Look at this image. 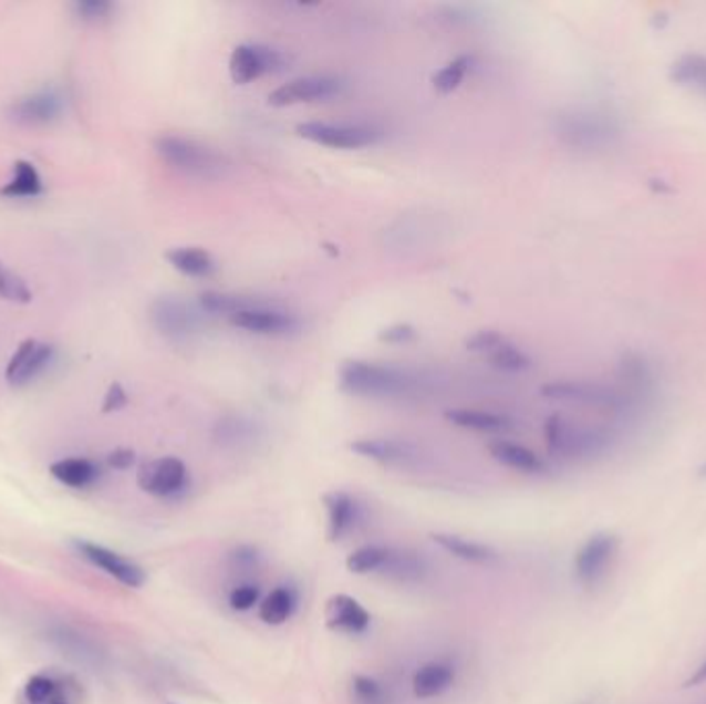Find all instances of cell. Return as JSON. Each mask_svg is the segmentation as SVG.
Listing matches in <instances>:
<instances>
[{"instance_id": "2", "label": "cell", "mask_w": 706, "mask_h": 704, "mask_svg": "<svg viewBox=\"0 0 706 704\" xmlns=\"http://www.w3.org/2000/svg\"><path fill=\"white\" fill-rule=\"evenodd\" d=\"M541 395L560 403L589 407L601 414L612 415L617 422H630L648 405L632 397L620 384L599 383V381H556L541 386Z\"/></svg>"}, {"instance_id": "41", "label": "cell", "mask_w": 706, "mask_h": 704, "mask_svg": "<svg viewBox=\"0 0 706 704\" xmlns=\"http://www.w3.org/2000/svg\"><path fill=\"white\" fill-rule=\"evenodd\" d=\"M698 475H700V477H706V460L705 463H703V465H700V469H698Z\"/></svg>"}, {"instance_id": "19", "label": "cell", "mask_w": 706, "mask_h": 704, "mask_svg": "<svg viewBox=\"0 0 706 704\" xmlns=\"http://www.w3.org/2000/svg\"><path fill=\"white\" fill-rule=\"evenodd\" d=\"M491 457L521 474L541 475L548 472V463L531 448L510 441H496L488 446Z\"/></svg>"}, {"instance_id": "4", "label": "cell", "mask_w": 706, "mask_h": 704, "mask_svg": "<svg viewBox=\"0 0 706 704\" xmlns=\"http://www.w3.org/2000/svg\"><path fill=\"white\" fill-rule=\"evenodd\" d=\"M339 384L343 391L362 397H395L415 386V379L395 366H384L364 360H347L339 367Z\"/></svg>"}, {"instance_id": "12", "label": "cell", "mask_w": 706, "mask_h": 704, "mask_svg": "<svg viewBox=\"0 0 706 704\" xmlns=\"http://www.w3.org/2000/svg\"><path fill=\"white\" fill-rule=\"evenodd\" d=\"M230 322L233 327L257 335H288L298 329L293 314L281 308L267 307L259 300L231 314Z\"/></svg>"}, {"instance_id": "39", "label": "cell", "mask_w": 706, "mask_h": 704, "mask_svg": "<svg viewBox=\"0 0 706 704\" xmlns=\"http://www.w3.org/2000/svg\"><path fill=\"white\" fill-rule=\"evenodd\" d=\"M108 463L114 469H128L135 465V453L131 448H116L110 453Z\"/></svg>"}, {"instance_id": "14", "label": "cell", "mask_w": 706, "mask_h": 704, "mask_svg": "<svg viewBox=\"0 0 706 704\" xmlns=\"http://www.w3.org/2000/svg\"><path fill=\"white\" fill-rule=\"evenodd\" d=\"M54 348L38 339H28L17 348L13 358L7 364V381L13 386H25L35 381L52 362Z\"/></svg>"}, {"instance_id": "13", "label": "cell", "mask_w": 706, "mask_h": 704, "mask_svg": "<svg viewBox=\"0 0 706 704\" xmlns=\"http://www.w3.org/2000/svg\"><path fill=\"white\" fill-rule=\"evenodd\" d=\"M75 548L87 562H92L93 567L104 570L112 579L123 582L131 589L143 587V582H145L143 568L137 567L135 562H131L128 558L121 556L118 551L110 550V548H104V546L93 543V541H83V539L75 541Z\"/></svg>"}, {"instance_id": "20", "label": "cell", "mask_w": 706, "mask_h": 704, "mask_svg": "<svg viewBox=\"0 0 706 704\" xmlns=\"http://www.w3.org/2000/svg\"><path fill=\"white\" fill-rule=\"evenodd\" d=\"M455 684V670L448 663L432 661L422 665L414 675V694L417 698H436Z\"/></svg>"}, {"instance_id": "8", "label": "cell", "mask_w": 706, "mask_h": 704, "mask_svg": "<svg viewBox=\"0 0 706 704\" xmlns=\"http://www.w3.org/2000/svg\"><path fill=\"white\" fill-rule=\"evenodd\" d=\"M149 319L159 335L169 341H185L197 335L203 317L178 296H162L149 308Z\"/></svg>"}, {"instance_id": "35", "label": "cell", "mask_w": 706, "mask_h": 704, "mask_svg": "<svg viewBox=\"0 0 706 704\" xmlns=\"http://www.w3.org/2000/svg\"><path fill=\"white\" fill-rule=\"evenodd\" d=\"M257 603H261V591L255 584H242L236 587L230 593V608L236 612H248Z\"/></svg>"}, {"instance_id": "34", "label": "cell", "mask_w": 706, "mask_h": 704, "mask_svg": "<svg viewBox=\"0 0 706 704\" xmlns=\"http://www.w3.org/2000/svg\"><path fill=\"white\" fill-rule=\"evenodd\" d=\"M505 335L500 333V331H491V329H486V331H477L476 335H471V338L465 341V345H467V350L469 352L484 353V355H490L502 341H505Z\"/></svg>"}, {"instance_id": "37", "label": "cell", "mask_w": 706, "mask_h": 704, "mask_svg": "<svg viewBox=\"0 0 706 704\" xmlns=\"http://www.w3.org/2000/svg\"><path fill=\"white\" fill-rule=\"evenodd\" d=\"M415 335H417V331H415L412 324H407V322H397V324H391V327L383 329V331L378 333V339H381L383 343L401 345V343H409V341H414Z\"/></svg>"}, {"instance_id": "30", "label": "cell", "mask_w": 706, "mask_h": 704, "mask_svg": "<svg viewBox=\"0 0 706 704\" xmlns=\"http://www.w3.org/2000/svg\"><path fill=\"white\" fill-rule=\"evenodd\" d=\"M488 358H490L491 366L502 372H525L533 366L531 358L508 339H505Z\"/></svg>"}, {"instance_id": "6", "label": "cell", "mask_w": 706, "mask_h": 704, "mask_svg": "<svg viewBox=\"0 0 706 704\" xmlns=\"http://www.w3.org/2000/svg\"><path fill=\"white\" fill-rule=\"evenodd\" d=\"M620 551V539L614 534L589 537L574 556V577L584 589H595L608 579Z\"/></svg>"}, {"instance_id": "3", "label": "cell", "mask_w": 706, "mask_h": 704, "mask_svg": "<svg viewBox=\"0 0 706 704\" xmlns=\"http://www.w3.org/2000/svg\"><path fill=\"white\" fill-rule=\"evenodd\" d=\"M548 451L564 460H595L610 455L617 434L605 426H589L564 415H550L543 426Z\"/></svg>"}, {"instance_id": "38", "label": "cell", "mask_w": 706, "mask_h": 704, "mask_svg": "<svg viewBox=\"0 0 706 704\" xmlns=\"http://www.w3.org/2000/svg\"><path fill=\"white\" fill-rule=\"evenodd\" d=\"M128 403V395L124 391V386L121 383H114L108 389L106 397H104V414H112V412H121L123 407H126Z\"/></svg>"}, {"instance_id": "16", "label": "cell", "mask_w": 706, "mask_h": 704, "mask_svg": "<svg viewBox=\"0 0 706 704\" xmlns=\"http://www.w3.org/2000/svg\"><path fill=\"white\" fill-rule=\"evenodd\" d=\"M21 704H75L73 684L62 675H31L21 692Z\"/></svg>"}, {"instance_id": "25", "label": "cell", "mask_w": 706, "mask_h": 704, "mask_svg": "<svg viewBox=\"0 0 706 704\" xmlns=\"http://www.w3.org/2000/svg\"><path fill=\"white\" fill-rule=\"evenodd\" d=\"M446 420L455 426L476 432H502L512 426L507 415L481 412V410H448Z\"/></svg>"}, {"instance_id": "10", "label": "cell", "mask_w": 706, "mask_h": 704, "mask_svg": "<svg viewBox=\"0 0 706 704\" xmlns=\"http://www.w3.org/2000/svg\"><path fill=\"white\" fill-rule=\"evenodd\" d=\"M138 488L157 498H172L185 490L188 484V469L176 457L149 460L141 465L137 475Z\"/></svg>"}, {"instance_id": "17", "label": "cell", "mask_w": 706, "mask_h": 704, "mask_svg": "<svg viewBox=\"0 0 706 704\" xmlns=\"http://www.w3.org/2000/svg\"><path fill=\"white\" fill-rule=\"evenodd\" d=\"M62 97L52 90L33 93L28 97H21L11 107V114L17 123L28 124V126H44L52 121H56L62 112Z\"/></svg>"}, {"instance_id": "33", "label": "cell", "mask_w": 706, "mask_h": 704, "mask_svg": "<svg viewBox=\"0 0 706 704\" xmlns=\"http://www.w3.org/2000/svg\"><path fill=\"white\" fill-rule=\"evenodd\" d=\"M352 692L357 704H386L383 684H378L368 675H355L352 680Z\"/></svg>"}, {"instance_id": "29", "label": "cell", "mask_w": 706, "mask_h": 704, "mask_svg": "<svg viewBox=\"0 0 706 704\" xmlns=\"http://www.w3.org/2000/svg\"><path fill=\"white\" fill-rule=\"evenodd\" d=\"M474 66V56H459L455 61L448 62L438 73H434L432 85L434 90L440 93H453L461 87L463 79L467 77V73Z\"/></svg>"}, {"instance_id": "18", "label": "cell", "mask_w": 706, "mask_h": 704, "mask_svg": "<svg viewBox=\"0 0 706 704\" xmlns=\"http://www.w3.org/2000/svg\"><path fill=\"white\" fill-rule=\"evenodd\" d=\"M329 513V539L339 541L347 536L360 521V505L347 491H326L323 496Z\"/></svg>"}, {"instance_id": "21", "label": "cell", "mask_w": 706, "mask_h": 704, "mask_svg": "<svg viewBox=\"0 0 706 704\" xmlns=\"http://www.w3.org/2000/svg\"><path fill=\"white\" fill-rule=\"evenodd\" d=\"M50 474L61 482L62 486L73 488V490H85L93 486L100 477L97 465L90 459H81V457H69V459L56 460L50 467Z\"/></svg>"}, {"instance_id": "22", "label": "cell", "mask_w": 706, "mask_h": 704, "mask_svg": "<svg viewBox=\"0 0 706 704\" xmlns=\"http://www.w3.org/2000/svg\"><path fill=\"white\" fill-rule=\"evenodd\" d=\"M350 448L355 455L378 463H401L414 455V448L409 444L393 438H362L350 444Z\"/></svg>"}, {"instance_id": "7", "label": "cell", "mask_w": 706, "mask_h": 704, "mask_svg": "<svg viewBox=\"0 0 706 704\" xmlns=\"http://www.w3.org/2000/svg\"><path fill=\"white\" fill-rule=\"evenodd\" d=\"M298 137L307 138L310 143L333 147V149H362L374 145L381 133L366 124L324 123L312 121L295 126Z\"/></svg>"}, {"instance_id": "5", "label": "cell", "mask_w": 706, "mask_h": 704, "mask_svg": "<svg viewBox=\"0 0 706 704\" xmlns=\"http://www.w3.org/2000/svg\"><path fill=\"white\" fill-rule=\"evenodd\" d=\"M155 152L169 168L199 180H214L224 176L228 162L216 149L203 145L195 138L164 135L155 141Z\"/></svg>"}, {"instance_id": "23", "label": "cell", "mask_w": 706, "mask_h": 704, "mask_svg": "<svg viewBox=\"0 0 706 704\" xmlns=\"http://www.w3.org/2000/svg\"><path fill=\"white\" fill-rule=\"evenodd\" d=\"M166 261L183 276L207 277L216 271L214 257L199 246H180L166 252Z\"/></svg>"}, {"instance_id": "11", "label": "cell", "mask_w": 706, "mask_h": 704, "mask_svg": "<svg viewBox=\"0 0 706 704\" xmlns=\"http://www.w3.org/2000/svg\"><path fill=\"white\" fill-rule=\"evenodd\" d=\"M283 64L281 54L262 44H240L230 54V77L238 85H248Z\"/></svg>"}, {"instance_id": "26", "label": "cell", "mask_w": 706, "mask_h": 704, "mask_svg": "<svg viewBox=\"0 0 706 704\" xmlns=\"http://www.w3.org/2000/svg\"><path fill=\"white\" fill-rule=\"evenodd\" d=\"M295 610V596L288 587H277L259 603V615L269 627H281L292 618Z\"/></svg>"}, {"instance_id": "32", "label": "cell", "mask_w": 706, "mask_h": 704, "mask_svg": "<svg viewBox=\"0 0 706 704\" xmlns=\"http://www.w3.org/2000/svg\"><path fill=\"white\" fill-rule=\"evenodd\" d=\"M0 298L7 302H19V304H28L33 298L23 277L17 276L15 271H11L4 262H0Z\"/></svg>"}, {"instance_id": "27", "label": "cell", "mask_w": 706, "mask_h": 704, "mask_svg": "<svg viewBox=\"0 0 706 704\" xmlns=\"http://www.w3.org/2000/svg\"><path fill=\"white\" fill-rule=\"evenodd\" d=\"M0 195L9 199H33L42 195V178L38 169L30 162H17L15 174L7 186L0 188Z\"/></svg>"}, {"instance_id": "42", "label": "cell", "mask_w": 706, "mask_h": 704, "mask_svg": "<svg viewBox=\"0 0 706 704\" xmlns=\"http://www.w3.org/2000/svg\"><path fill=\"white\" fill-rule=\"evenodd\" d=\"M705 92H706V87H705Z\"/></svg>"}, {"instance_id": "1", "label": "cell", "mask_w": 706, "mask_h": 704, "mask_svg": "<svg viewBox=\"0 0 706 704\" xmlns=\"http://www.w3.org/2000/svg\"><path fill=\"white\" fill-rule=\"evenodd\" d=\"M556 135L577 152L599 154L622 143L624 124L620 114L605 106H577L556 118Z\"/></svg>"}, {"instance_id": "24", "label": "cell", "mask_w": 706, "mask_h": 704, "mask_svg": "<svg viewBox=\"0 0 706 704\" xmlns=\"http://www.w3.org/2000/svg\"><path fill=\"white\" fill-rule=\"evenodd\" d=\"M432 541L436 546H440L446 553L465 560V562H476V565H486L498 558V553L491 550L490 546L469 541L459 536H450V534H432Z\"/></svg>"}, {"instance_id": "31", "label": "cell", "mask_w": 706, "mask_h": 704, "mask_svg": "<svg viewBox=\"0 0 706 704\" xmlns=\"http://www.w3.org/2000/svg\"><path fill=\"white\" fill-rule=\"evenodd\" d=\"M199 302L205 312L231 317L238 310L250 307L255 300L245 298V296H236V293H224V291H205V293H200Z\"/></svg>"}, {"instance_id": "40", "label": "cell", "mask_w": 706, "mask_h": 704, "mask_svg": "<svg viewBox=\"0 0 706 704\" xmlns=\"http://www.w3.org/2000/svg\"><path fill=\"white\" fill-rule=\"evenodd\" d=\"M703 684H706V661L698 670H694V674L686 680L684 686H686V689H694V686H703Z\"/></svg>"}, {"instance_id": "9", "label": "cell", "mask_w": 706, "mask_h": 704, "mask_svg": "<svg viewBox=\"0 0 706 704\" xmlns=\"http://www.w3.org/2000/svg\"><path fill=\"white\" fill-rule=\"evenodd\" d=\"M343 90V81L333 75H307L292 79L269 93V106L288 107L329 100Z\"/></svg>"}, {"instance_id": "36", "label": "cell", "mask_w": 706, "mask_h": 704, "mask_svg": "<svg viewBox=\"0 0 706 704\" xmlns=\"http://www.w3.org/2000/svg\"><path fill=\"white\" fill-rule=\"evenodd\" d=\"M112 2L106 0H83L75 4V11L83 21H102L112 13Z\"/></svg>"}, {"instance_id": "28", "label": "cell", "mask_w": 706, "mask_h": 704, "mask_svg": "<svg viewBox=\"0 0 706 704\" xmlns=\"http://www.w3.org/2000/svg\"><path fill=\"white\" fill-rule=\"evenodd\" d=\"M391 558H393V551L386 550L383 546H364L347 556L345 567L353 574H368V572L384 570L388 567Z\"/></svg>"}, {"instance_id": "15", "label": "cell", "mask_w": 706, "mask_h": 704, "mask_svg": "<svg viewBox=\"0 0 706 704\" xmlns=\"http://www.w3.org/2000/svg\"><path fill=\"white\" fill-rule=\"evenodd\" d=\"M324 624L335 632L362 634L370 627V613L357 599L339 593L326 601Z\"/></svg>"}]
</instances>
